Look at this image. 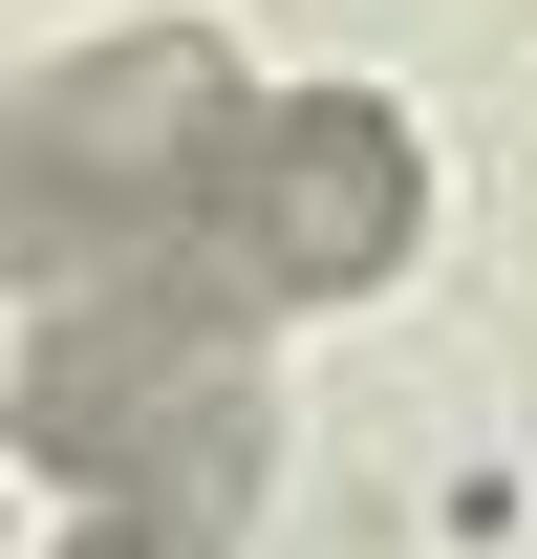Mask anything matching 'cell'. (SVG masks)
I'll use <instances>...</instances> for the list:
<instances>
[{
	"label": "cell",
	"mask_w": 537,
	"mask_h": 559,
	"mask_svg": "<svg viewBox=\"0 0 537 559\" xmlns=\"http://www.w3.org/2000/svg\"><path fill=\"white\" fill-rule=\"evenodd\" d=\"M259 301L215 259H130V280H44L22 301V452L86 495V516H151V538H215V516H259V345H237Z\"/></svg>",
	"instance_id": "cell-1"
},
{
	"label": "cell",
	"mask_w": 537,
	"mask_h": 559,
	"mask_svg": "<svg viewBox=\"0 0 537 559\" xmlns=\"http://www.w3.org/2000/svg\"><path fill=\"white\" fill-rule=\"evenodd\" d=\"M259 130V86L194 22H130L86 66L22 86V301L44 280H130V259H215V173Z\"/></svg>",
	"instance_id": "cell-2"
},
{
	"label": "cell",
	"mask_w": 537,
	"mask_h": 559,
	"mask_svg": "<svg viewBox=\"0 0 537 559\" xmlns=\"http://www.w3.org/2000/svg\"><path fill=\"white\" fill-rule=\"evenodd\" d=\"M408 237H430V151L366 86H259V130L215 173V280L237 301H366V280H408Z\"/></svg>",
	"instance_id": "cell-3"
},
{
	"label": "cell",
	"mask_w": 537,
	"mask_h": 559,
	"mask_svg": "<svg viewBox=\"0 0 537 559\" xmlns=\"http://www.w3.org/2000/svg\"><path fill=\"white\" fill-rule=\"evenodd\" d=\"M65 559H215V538H151V516H86Z\"/></svg>",
	"instance_id": "cell-4"
}]
</instances>
